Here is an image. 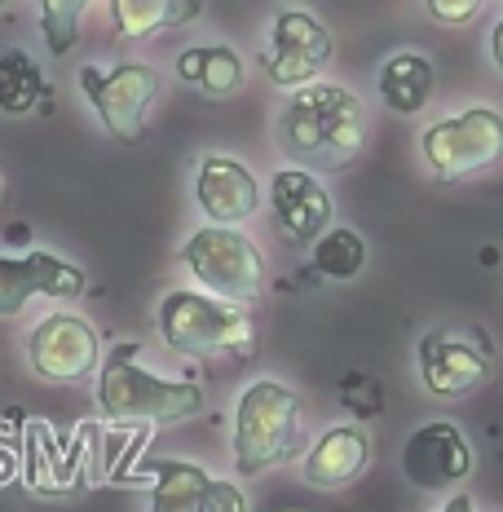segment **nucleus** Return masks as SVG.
I'll return each instance as SVG.
<instances>
[{
	"mask_svg": "<svg viewBox=\"0 0 503 512\" xmlns=\"http://www.w3.org/2000/svg\"><path fill=\"white\" fill-rule=\"evenodd\" d=\"M433 62L424 58V53H393L389 62L380 67V102L389 106L393 115H420L428 98H433Z\"/></svg>",
	"mask_w": 503,
	"mask_h": 512,
	"instance_id": "nucleus-19",
	"label": "nucleus"
},
{
	"mask_svg": "<svg viewBox=\"0 0 503 512\" xmlns=\"http://www.w3.org/2000/svg\"><path fill=\"white\" fill-rule=\"evenodd\" d=\"M49 106V80L23 49H0V111L36 115Z\"/></svg>",
	"mask_w": 503,
	"mask_h": 512,
	"instance_id": "nucleus-21",
	"label": "nucleus"
},
{
	"mask_svg": "<svg viewBox=\"0 0 503 512\" xmlns=\"http://www.w3.org/2000/svg\"><path fill=\"white\" fill-rule=\"evenodd\" d=\"M164 345L181 358L239 362L256 354V327L239 305L208 292H164L155 309Z\"/></svg>",
	"mask_w": 503,
	"mask_h": 512,
	"instance_id": "nucleus-3",
	"label": "nucleus"
},
{
	"mask_svg": "<svg viewBox=\"0 0 503 512\" xmlns=\"http://www.w3.org/2000/svg\"><path fill=\"white\" fill-rule=\"evenodd\" d=\"M0 204H5V181H0Z\"/></svg>",
	"mask_w": 503,
	"mask_h": 512,
	"instance_id": "nucleus-28",
	"label": "nucleus"
},
{
	"mask_svg": "<svg viewBox=\"0 0 503 512\" xmlns=\"http://www.w3.org/2000/svg\"><path fill=\"white\" fill-rule=\"evenodd\" d=\"M27 362L40 380L76 384L102 367V340L89 318L58 309V314L40 318L36 332L27 336Z\"/></svg>",
	"mask_w": 503,
	"mask_h": 512,
	"instance_id": "nucleus-10",
	"label": "nucleus"
},
{
	"mask_svg": "<svg viewBox=\"0 0 503 512\" xmlns=\"http://www.w3.org/2000/svg\"><path fill=\"white\" fill-rule=\"evenodd\" d=\"M89 9V0H40V31L53 58H67L71 45L80 36V18Z\"/></svg>",
	"mask_w": 503,
	"mask_h": 512,
	"instance_id": "nucleus-23",
	"label": "nucleus"
},
{
	"mask_svg": "<svg viewBox=\"0 0 503 512\" xmlns=\"http://www.w3.org/2000/svg\"><path fill=\"white\" fill-rule=\"evenodd\" d=\"M177 76L203 98H234L243 89V58L230 45H190L177 53Z\"/></svg>",
	"mask_w": 503,
	"mask_h": 512,
	"instance_id": "nucleus-18",
	"label": "nucleus"
},
{
	"mask_svg": "<svg viewBox=\"0 0 503 512\" xmlns=\"http://www.w3.org/2000/svg\"><path fill=\"white\" fill-rule=\"evenodd\" d=\"M84 287H89L84 270L62 261L58 252H45V248L23 252V256L0 252V318H18L36 296H45V301H71Z\"/></svg>",
	"mask_w": 503,
	"mask_h": 512,
	"instance_id": "nucleus-12",
	"label": "nucleus"
},
{
	"mask_svg": "<svg viewBox=\"0 0 503 512\" xmlns=\"http://www.w3.org/2000/svg\"><path fill=\"white\" fill-rule=\"evenodd\" d=\"M442 512H477V508H473V499H468V495H451L442 504Z\"/></svg>",
	"mask_w": 503,
	"mask_h": 512,
	"instance_id": "nucleus-27",
	"label": "nucleus"
},
{
	"mask_svg": "<svg viewBox=\"0 0 503 512\" xmlns=\"http://www.w3.org/2000/svg\"><path fill=\"white\" fill-rule=\"evenodd\" d=\"M23 411L0 415V486H9L14 477H23Z\"/></svg>",
	"mask_w": 503,
	"mask_h": 512,
	"instance_id": "nucleus-24",
	"label": "nucleus"
},
{
	"mask_svg": "<svg viewBox=\"0 0 503 512\" xmlns=\"http://www.w3.org/2000/svg\"><path fill=\"white\" fill-rule=\"evenodd\" d=\"M142 468V477L155 482L151 512H248L239 486L217 482L208 468L190 460H146Z\"/></svg>",
	"mask_w": 503,
	"mask_h": 512,
	"instance_id": "nucleus-14",
	"label": "nucleus"
},
{
	"mask_svg": "<svg viewBox=\"0 0 503 512\" xmlns=\"http://www.w3.org/2000/svg\"><path fill=\"white\" fill-rule=\"evenodd\" d=\"M89 424L80 433H58L45 420H27L23 429V482L31 495L71 499L84 490L89 468Z\"/></svg>",
	"mask_w": 503,
	"mask_h": 512,
	"instance_id": "nucleus-9",
	"label": "nucleus"
},
{
	"mask_svg": "<svg viewBox=\"0 0 503 512\" xmlns=\"http://www.w3.org/2000/svg\"><path fill=\"white\" fill-rule=\"evenodd\" d=\"M490 58H495V67L503 71V18L495 23V31H490Z\"/></svg>",
	"mask_w": 503,
	"mask_h": 512,
	"instance_id": "nucleus-26",
	"label": "nucleus"
},
{
	"mask_svg": "<svg viewBox=\"0 0 503 512\" xmlns=\"http://www.w3.org/2000/svg\"><path fill=\"white\" fill-rule=\"evenodd\" d=\"M133 340L115 345L98 367V407L111 424H181L203 411V389L190 380H164L137 362Z\"/></svg>",
	"mask_w": 503,
	"mask_h": 512,
	"instance_id": "nucleus-2",
	"label": "nucleus"
},
{
	"mask_svg": "<svg viewBox=\"0 0 503 512\" xmlns=\"http://www.w3.org/2000/svg\"><path fill=\"white\" fill-rule=\"evenodd\" d=\"M371 464V433L362 424H336L314 442V451L305 455V482L318 490L349 486L367 473Z\"/></svg>",
	"mask_w": 503,
	"mask_h": 512,
	"instance_id": "nucleus-17",
	"label": "nucleus"
},
{
	"mask_svg": "<svg viewBox=\"0 0 503 512\" xmlns=\"http://www.w3.org/2000/svg\"><path fill=\"white\" fill-rule=\"evenodd\" d=\"M314 270L331 283H353L367 270V239L349 226H331L314 243Z\"/></svg>",
	"mask_w": 503,
	"mask_h": 512,
	"instance_id": "nucleus-22",
	"label": "nucleus"
},
{
	"mask_svg": "<svg viewBox=\"0 0 503 512\" xmlns=\"http://www.w3.org/2000/svg\"><path fill=\"white\" fill-rule=\"evenodd\" d=\"M301 451V398L278 380H252L234 407V468L256 477Z\"/></svg>",
	"mask_w": 503,
	"mask_h": 512,
	"instance_id": "nucleus-4",
	"label": "nucleus"
},
{
	"mask_svg": "<svg viewBox=\"0 0 503 512\" xmlns=\"http://www.w3.org/2000/svg\"><path fill=\"white\" fill-rule=\"evenodd\" d=\"M0 5H9V0H0Z\"/></svg>",
	"mask_w": 503,
	"mask_h": 512,
	"instance_id": "nucleus-29",
	"label": "nucleus"
},
{
	"mask_svg": "<svg viewBox=\"0 0 503 512\" xmlns=\"http://www.w3.org/2000/svg\"><path fill=\"white\" fill-rule=\"evenodd\" d=\"M274 226L287 243H318L331 230V195L309 168H278L270 181Z\"/></svg>",
	"mask_w": 503,
	"mask_h": 512,
	"instance_id": "nucleus-15",
	"label": "nucleus"
},
{
	"mask_svg": "<svg viewBox=\"0 0 503 512\" xmlns=\"http://www.w3.org/2000/svg\"><path fill=\"white\" fill-rule=\"evenodd\" d=\"M80 89L89 106L98 111L102 128L115 142H142L146 133V111H151L159 93V71L142 62H120V67H80Z\"/></svg>",
	"mask_w": 503,
	"mask_h": 512,
	"instance_id": "nucleus-8",
	"label": "nucleus"
},
{
	"mask_svg": "<svg viewBox=\"0 0 503 512\" xmlns=\"http://www.w3.org/2000/svg\"><path fill=\"white\" fill-rule=\"evenodd\" d=\"M181 265L190 270L203 292L221 296L230 305H248L261 296L265 256L261 248L234 226H203L181 243Z\"/></svg>",
	"mask_w": 503,
	"mask_h": 512,
	"instance_id": "nucleus-5",
	"label": "nucleus"
},
{
	"mask_svg": "<svg viewBox=\"0 0 503 512\" xmlns=\"http://www.w3.org/2000/svg\"><path fill=\"white\" fill-rule=\"evenodd\" d=\"M203 14V0H111V23L120 40H146L168 27H186Z\"/></svg>",
	"mask_w": 503,
	"mask_h": 512,
	"instance_id": "nucleus-20",
	"label": "nucleus"
},
{
	"mask_svg": "<svg viewBox=\"0 0 503 512\" xmlns=\"http://www.w3.org/2000/svg\"><path fill=\"white\" fill-rule=\"evenodd\" d=\"M278 142L292 159L305 168H323V173H340L358 159L362 142H367V111L362 98L349 93L345 84H305L296 98L283 106L278 120Z\"/></svg>",
	"mask_w": 503,
	"mask_h": 512,
	"instance_id": "nucleus-1",
	"label": "nucleus"
},
{
	"mask_svg": "<svg viewBox=\"0 0 503 512\" xmlns=\"http://www.w3.org/2000/svg\"><path fill=\"white\" fill-rule=\"evenodd\" d=\"M331 62V31L305 9H278L270 45L261 53V71L278 89H305Z\"/></svg>",
	"mask_w": 503,
	"mask_h": 512,
	"instance_id": "nucleus-11",
	"label": "nucleus"
},
{
	"mask_svg": "<svg viewBox=\"0 0 503 512\" xmlns=\"http://www.w3.org/2000/svg\"><path fill=\"white\" fill-rule=\"evenodd\" d=\"M420 380L433 398H468L495 371V345L481 327H437L415 349Z\"/></svg>",
	"mask_w": 503,
	"mask_h": 512,
	"instance_id": "nucleus-7",
	"label": "nucleus"
},
{
	"mask_svg": "<svg viewBox=\"0 0 503 512\" xmlns=\"http://www.w3.org/2000/svg\"><path fill=\"white\" fill-rule=\"evenodd\" d=\"M402 473L415 490H455L473 473V446L459 424L451 420H428L420 424L402 446Z\"/></svg>",
	"mask_w": 503,
	"mask_h": 512,
	"instance_id": "nucleus-13",
	"label": "nucleus"
},
{
	"mask_svg": "<svg viewBox=\"0 0 503 512\" xmlns=\"http://www.w3.org/2000/svg\"><path fill=\"white\" fill-rule=\"evenodd\" d=\"M420 151L437 181L481 173L503 159V115L495 106H468L459 115H446L424 128Z\"/></svg>",
	"mask_w": 503,
	"mask_h": 512,
	"instance_id": "nucleus-6",
	"label": "nucleus"
},
{
	"mask_svg": "<svg viewBox=\"0 0 503 512\" xmlns=\"http://www.w3.org/2000/svg\"><path fill=\"white\" fill-rule=\"evenodd\" d=\"M428 14L446 27H464L481 14V0H428Z\"/></svg>",
	"mask_w": 503,
	"mask_h": 512,
	"instance_id": "nucleus-25",
	"label": "nucleus"
},
{
	"mask_svg": "<svg viewBox=\"0 0 503 512\" xmlns=\"http://www.w3.org/2000/svg\"><path fill=\"white\" fill-rule=\"evenodd\" d=\"M195 199L212 226H239V221L256 217V208H261V181L239 159L208 155L195 177Z\"/></svg>",
	"mask_w": 503,
	"mask_h": 512,
	"instance_id": "nucleus-16",
	"label": "nucleus"
}]
</instances>
